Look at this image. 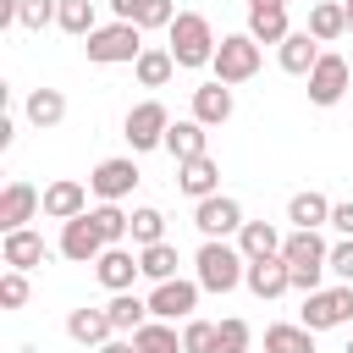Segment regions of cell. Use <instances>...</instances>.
I'll list each match as a JSON object with an SVG mask.
<instances>
[{
    "label": "cell",
    "mask_w": 353,
    "mask_h": 353,
    "mask_svg": "<svg viewBox=\"0 0 353 353\" xmlns=\"http://www.w3.org/2000/svg\"><path fill=\"white\" fill-rule=\"evenodd\" d=\"M94 276H99V287H110V292H132V276H143V265H138L132 248L110 243V248L94 259Z\"/></svg>",
    "instance_id": "14"
},
{
    "label": "cell",
    "mask_w": 353,
    "mask_h": 353,
    "mask_svg": "<svg viewBox=\"0 0 353 353\" xmlns=\"http://www.w3.org/2000/svg\"><path fill=\"white\" fill-rule=\"evenodd\" d=\"M138 6H143V0H110V11H116V22H138Z\"/></svg>",
    "instance_id": "43"
},
{
    "label": "cell",
    "mask_w": 353,
    "mask_h": 353,
    "mask_svg": "<svg viewBox=\"0 0 353 353\" xmlns=\"http://www.w3.org/2000/svg\"><path fill=\"white\" fill-rule=\"evenodd\" d=\"M171 33V55H176V66H210L215 61V28H210V17H199V11H176V22L165 28Z\"/></svg>",
    "instance_id": "1"
},
{
    "label": "cell",
    "mask_w": 353,
    "mask_h": 353,
    "mask_svg": "<svg viewBox=\"0 0 353 353\" xmlns=\"http://www.w3.org/2000/svg\"><path fill=\"white\" fill-rule=\"evenodd\" d=\"M99 353H138V342H132V336H110Z\"/></svg>",
    "instance_id": "44"
},
{
    "label": "cell",
    "mask_w": 353,
    "mask_h": 353,
    "mask_svg": "<svg viewBox=\"0 0 353 353\" xmlns=\"http://www.w3.org/2000/svg\"><path fill=\"white\" fill-rule=\"evenodd\" d=\"M39 210H44V193H39L33 182L11 176V182H6V193H0V232H17V226H28Z\"/></svg>",
    "instance_id": "12"
},
{
    "label": "cell",
    "mask_w": 353,
    "mask_h": 353,
    "mask_svg": "<svg viewBox=\"0 0 353 353\" xmlns=\"http://www.w3.org/2000/svg\"><path fill=\"white\" fill-rule=\"evenodd\" d=\"M0 303L6 309H22L28 303V270H6L0 276Z\"/></svg>",
    "instance_id": "38"
},
{
    "label": "cell",
    "mask_w": 353,
    "mask_h": 353,
    "mask_svg": "<svg viewBox=\"0 0 353 353\" xmlns=\"http://www.w3.org/2000/svg\"><path fill=\"white\" fill-rule=\"evenodd\" d=\"M325 265H331V276H336V281H353V237H342V243L331 248V259H325Z\"/></svg>",
    "instance_id": "41"
},
{
    "label": "cell",
    "mask_w": 353,
    "mask_h": 353,
    "mask_svg": "<svg viewBox=\"0 0 353 353\" xmlns=\"http://www.w3.org/2000/svg\"><path fill=\"white\" fill-rule=\"evenodd\" d=\"M309 33H314L320 44L342 39V33H347V6H342V0H320V6H309Z\"/></svg>",
    "instance_id": "25"
},
{
    "label": "cell",
    "mask_w": 353,
    "mask_h": 353,
    "mask_svg": "<svg viewBox=\"0 0 353 353\" xmlns=\"http://www.w3.org/2000/svg\"><path fill=\"white\" fill-rule=\"evenodd\" d=\"M55 17H61V0H22V6H17V22L33 28V33H44Z\"/></svg>",
    "instance_id": "37"
},
{
    "label": "cell",
    "mask_w": 353,
    "mask_h": 353,
    "mask_svg": "<svg viewBox=\"0 0 353 353\" xmlns=\"http://www.w3.org/2000/svg\"><path fill=\"white\" fill-rule=\"evenodd\" d=\"M88 61L94 66H121V61H138L143 55V28L138 22H110V28H94L83 39Z\"/></svg>",
    "instance_id": "4"
},
{
    "label": "cell",
    "mask_w": 353,
    "mask_h": 353,
    "mask_svg": "<svg viewBox=\"0 0 353 353\" xmlns=\"http://www.w3.org/2000/svg\"><path fill=\"white\" fill-rule=\"evenodd\" d=\"M281 259H287V270H292V287L298 292H320V276L331 270L325 259H331V248L320 243V232H292L287 243H281Z\"/></svg>",
    "instance_id": "2"
},
{
    "label": "cell",
    "mask_w": 353,
    "mask_h": 353,
    "mask_svg": "<svg viewBox=\"0 0 353 353\" xmlns=\"http://www.w3.org/2000/svg\"><path fill=\"white\" fill-rule=\"evenodd\" d=\"M28 121L44 132V127H61L66 121V94L61 88H33L28 94Z\"/></svg>",
    "instance_id": "26"
},
{
    "label": "cell",
    "mask_w": 353,
    "mask_h": 353,
    "mask_svg": "<svg viewBox=\"0 0 353 353\" xmlns=\"http://www.w3.org/2000/svg\"><path fill=\"white\" fill-rule=\"evenodd\" d=\"M176 188L199 204V199L221 193V165H215L210 154H193V160H182V165H176Z\"/></svg>",
    "instance_id": "16"
},
{
    "label": "cell",
    "mask_w": 353,
    "mask_h": 353,
    "mask_svg": "<svg viewBox=\"0 0 353 353\" xmlns=\"http://www.w3.org/2000/svg\"><path fill=\"white\" fill-rule=\"evenodd\" d=\"M83 210H88V188H83V182L61 176V182L44 188V215H50V221H72V215H83Z\"/></svg>",
    "instance_id": "18"
},
{
    "label": "cell",
    "mask_w": 353,
    "mask_h": 353,
    "mask_svg": "<svg viewBox=\"0 0 353 353\" xmlns=\"http://www.w3.org/2000/svg\"><path fill=\"white\" fill-rule=\"evenodd\" d=\"M176 22V6L171 0H143L138 6V28H171Z\"/></svg>",
    "instance_id": "40"
},
{
    "label": "cell",
    "mask_w": 353,
    "mask_h": 353,
    "mask_svg": "<svg viewBox=\"0 0 353 353\" xmlns=\"http://www.w3.org/2000/svg\"><path fill=\"white\" fill-rule=\"evenodd\" d=\"M199 287L204 292H232L243 276H248V259H243V248H232L226 237H204V248H199Z\"/></svg>",
    "instance_id": "3"
},
{
    "label": "cell",
    "mask_w": 353,
    "mask_h": 353,
    "mask_svg": "<svg viewBox=\"0 0 353 353\" xmlns=\"http://www.w3.org/2000/svg\"><path fill=\"white\" fill-rule=\"evenodd\" d=\"M55 28H61V33H72V39H88V33L99 28V22H94V0H61Z\"/></svg>",
    "instance_id": "32"
},
{
    "label": "cell",
    "mask_w": 353,
    "mask_h": 353,
    "mask_svg": "<svg viewBox=\"0 0 353 353\" xmlns=\"http://www.w3.org/2000/svg\"><path fill=\"white\" fill-rule=\"evenodd\" d=\"M265 353H314V331H309L303 320H298V325L281 320V325L265 331Z\"/></svg>",
    "instance_id": "30"
},
{
    "label": "cell",
    "mask_w": 353,
    "mask_h": 353,
    "mask_svg": "<svg viewBox=\"0 0 353 353\" xmlns=\"http://www.w3.org/2000/svg\"><path fill=\"white\" fill-rule=\"evenodd\" d=\"M0 259H6L11 270H33V265H44V237H39L33 226H17V232H6Z\"/></svg>",
    "instance_id": "19"
},
{
    "label": "cell",
    "mask_w": 353,
    "mask_h": 353,
    "mask_svg": "<svg viewBox=\"0 0 353 353\" xmlns=\"http://www.w3.org/2000/svg\"><path fill=\"white\" fill-rule=\"evenodd\" d=\"M320 55H325V50H320V39H314L309 28H303V33H287V39L276 44V61H281V72H292V77H309Z\"/></svg>",
    "instance_id": "15"
},
{
    "label": "cell",
    "mask_w": 353,
    "mask_h": 353,
    "mask_svg": "<svg viewBox=\"0 0 353 353\" xmlns=\"http://www.w3.org/2000/svg\"><path fill=\"white\" fill-rule=\"evenodd\" d=\"M132 72H138V83H143V88H165V83H171V72H176V55H171V50H149V44H143V55L132 61Z\"/></svg>",
    "instance_id": "28"
},
{
    "label": "cell",
    "mask_w": 353,
    "mask_h": 353,
    "mask_svg": "<svg viewBox=\"0 0 353 353\" xmlns=\"http://www.w3.org/2000/svg\"><path fill=\"white\" fill-rule=\"evenodd\" d=\"M342 353H353V336H347V347H342Z\"/></svg>",
    "instance_id": "48"
},
{
    "label": "cell",
    "mask_w": 353,
    "mask_h": 353,
    "mask_svg": "<svg viewBox=\"0 0 353 353\" xmlns=\"http://www.w3.org/2000/svg\"><path fill=\"white\" fill-rule=\"evenodd\" d=\"M347 83H353V66L325 50V55L314 61V72H309V105H336V99L347 94Z\"/></svg>",
    "instance_id": "11"
},
{
    "label": "cell",
    "mask_w": 353,
    "mask_h": 353,
    "mask_svg": "<svg viewBox=\"0 0 353 353\" xmlns=\"http://www.w3.org/2000/svg\"><path fill=\"white\" fill-rule=\"evenodd\" d=\"M287 221H292V226H303V232H314V226H325V221H331V199H325V193H314V188H309V193H292V199H287Z\"/></svg>",
    "instance_id": "24"
},
{
    "label": "cell",
    "mask_w": 353,
    "mask_h": 353,
    "mask_svg": "<svg viewBox=\"0 0 353 353\" xmlns=\"http://www.w3.org/2000/svg\"><path fill=\"white\" fill-rule=\"evenodd\" d=\"M342 6H347V22H353V0H342Z\"/></svg>",
    "instance_id": "47"
},
{
    "label": "cell",
    "mask_w": 353,
    "mask_h": 353,
    "mask_svg": "<svg viewBox=\"0 0 353 353\" xmlns=\"http://www.w3.org/2000/svg\"><path fill=\"white\" fill-rule=\"evenodd\" d=\"M199 281H182V276H171V281H154V292H149V314L154 320H193V309H199Z\"/></svg>",
    "instance_id": "9"
},
{
    "label": "cell",
    "mask_w": 353,
    "mask_h": 353,
    "mask_svg": "<svg viewBox=\"0 0 353 353\" xmlns=\"http://www.w3.org/2000/svg\"><path fill=\"white\" fill-rule=\"evenodd\" d=\"M193 226L204 237H232V232H243V204L232 193H210V199L193 204Z\"/></svg>",
    "instance_id": "10"
},
{
    "label": "cell",
    "mask_w": 353,
    "mask_h": 353,
    "mask_svg": "<svg viewBox=\"0 0 353 353\" xmlns=\"http://www.w3.org/2000/svg\"><path fill=\"white\" fill-rule=\"evenodd\" d=\"M309 331H336L353 320V281L342 287H320V292H303V314H298Z\"/></svg>",
    "instance_id": "6"
},
{
    "label": "cell",
    "mask_w": 353,
    "mask_h": 353,
    "mask_svg": "<svg viewBox=\"0 0 353 353\" xmlns=\"http://www.w3.org/2000/svg\"><path fill=\"white\" fill-rule=\"evenodd\" d=\"M210 66H215V83H226V88L232 83H248L259 72V39L254 33H226L215 44V61Z\"/></svg>",
    "instance_id": "5"
},
{
    "label": "cell",
    "mask_w": 353,
    "mask_h": 353,
    "mask_svg": "<svg viewBox=\"0 0 353 353\" xmlns=\"http://www.w3.org/2000/svg\"><path fill=\"white\" fill-rule=\"evenodd\" d=\"M226 116H232V88H226V83H204V88H193V121L221 127Z\"/></svg>",
    "instance_id": "23"
},
{
    "label": "cell",
    "mask_w": 353,
    "mask_h": 353,
    "mask_svg": "<svg viewBox=\"0 0 353 353\" xmlns=\"http://www.w3.org/2000/svg\"><path fill=\"white\" fill-rule=\"evenodd\" d=\"M88 215H94V226L105 232V243H121V237H132V215H127L121 204L99 199V210H88Z\"/></svg>",
    "instance_id": "33"
},
{
    "label": "cell",
    "mask_w": 353,
    "mask_h": 353,
    "mask_svg": "<svg viewBox=\"0 0 353 353\" xmlns=\"http://www.w3.org/2000/svg\"><path fill=\"white\" fill-rule=\"evenodd\" d=\"M132 243H143V248H149V243H165V215L149 210V204L132 210Z\"/></svg>",
    "instance_id": "36"
},
{
    "label": "cell",
    "mask_w": 353,
    "mask_h": 353,
    "mask_svg": "<svg viewBox=\"0 0 353 353\" xmlns=\"http://www.w3.org/2000/svg\"><path fill=\"white\" fill-rule=\"evenodd\" d=\"M281 232L270 226V221H243V232H237V248H243V259H276L281 254Z\"/></svg>",
    "instance_id": "22"
},
{
    "label": "cell",
    "mask_w": 353,
    "mask_h": 353,
    "mask_svg": "<svg viewBox=\"0 0 353 353\" xmlns=\"http://www.w3.org/2000/svg\"><path fill=\"white\" fill-rule=\"evenodd\" d=\"M66 336L83 342V347H105V342L116 336V325H110L105 309H72V314H66Z\"/></svg>",
    "instance_id": "20"
},
{
    "label": "cell",
    "mask_w": 353,
    "mask_h": 353,
    "mask_svg": "<svg viewBox=\"0 0 353 353\" xmlns=\"http://www.w3.org/2000/svg\"><path fill=\"white\" fill-rule=\"evenodd\" d=\"M11 138H17V121H11V116H0V149H11Z\"/></svg>",
    "instance_id": "45"
},
{
    "label": "cell",
    "mask_w": 353,
    "mask_h": 353,
    "mask_svg": "<svg viewBox=\"0 0 353 353\" xmlns=\"http://www.w3.org/2000/svg\"><path fill=\"white\" fill-rule=\"evenodd\" d=\"M204 143H210V132H204V121H193V116L165 127V154H171L176 165H182V160H193V154H210Z\"/></svg>",
    "instance_id": "21"
},
{
    "label": "cell",
    "mask_w": 353,
    "mask_h": 353,
    "mask_svg": "<svg viewBox=\"0 0 353 353\" xmlns=\"http://www.w3.org/2000/svg\"><path fill=\"white\" fill-rule=\"evenodd\" d=\"M210 342H215V325L210 320H188L182 325V353H210Z\"/></svg>",
    "instance_id": "39"
},
{
    "label": "cell",
    "mask_w": 353,
    "mask_h": 353,
    "mask_svg": "<svg viewBox=\"0 0 353 353\" xmlns=\"http://www.w3.org/2000/svg\"><path fill=\"white\" fill-rule=\"evenodd\" d=\"M248 342H254V331H248V320H237V314H226V320L215 325V342H210V353H248Z\"/></svg>",
    "instance_id": "35"
},
{
    "label": "cell",
    "mask_w": 353,
    "mask_h": 353,
    "mask_svg": "<svg viewBox=\"0 0 353 353\" xmlns=\"http://www.w3.org/2000/svg\"><path fill=\"white\" fill-rule=\"evenodd\" d=\"M105 248H110V243H105V232L94 226V215H88V210H83V215H72V221H61V254H66L72 265H94Z\"/></svg>",
    "instance_id": "8"
},
{
    "label": "cell",
    "mask_w": 353,
    "mask_h": 353,
    "mask_svg": "<svg viewBox=\"0 0 353 353\" xmlns=\"http://www.w3.org/2000/svg\"><path fill=\"white\" fill-rule=\"evenodd\" d=\"M347 28H353V22H347Z\"/></svg>",
    "instance_id": "49"
},
{
    "label": "cell",
    "mask_w": 353,
    "mask_h": 353,
    "mask_svg": "<svg viewBox=\"0 0 353 353\" xmlns=\"http://www.w3.org/2000/svg\"><path fill=\"white\" fill-rule=\"evenodd\" d=\"M165 127H171V110H165L160 99H143V105H132V110H127V121H121V132H127L132 154L165 149Z\"/></svg>",
    "instance_id": "7"
},
{
    "label": "cell",
    "mask_w": 353,
    "mask_h": 353,
    "mask_svg": "<svg viewBox=\"0 0 353 353\" xmlns=\"http://www.w3.org/2000/svg\"><path fill=\"white\" fill-rule=\"evenodd\" d=\"M248 292L254 298H281L287 287H292V270H287V259L276 254V259H248Z\"/></svg>",
    "instance_id": "17"
},
{
    "label": "cell",
    "mask_w": 353,
    "mask_h": 353,
    "mask_svg": "<svg viewBox=\"0 0 353 353\" xmlns=\"http://www.w3.org/2000/svg\"><path fill=\"white\" fill-rule=\"evenodd\" d=\"M138 265H143L149 281H171L176 276V248L171 243H149V248H138Z\"/></svg>",
    "instance_id": "34"
},
{
    "label": "cell",
    "mask_w": 353,
    "mask_h": 353,
    "mask_svg": "<svg viewBox=\"0 0 353 353\" xmlns=\"http://www.w3.org/2000/svg\"><path fill=\"white\" fill-rule=\"evenodd\" d=\"M132 342H138V353H182V336L171 320H143L132 331Z\"/></svg>",
    "instance_id": "29"
},
{
    "label": "cell",
    "mask_w": 353,
    "mask_h": 353,
    "mask_svg": "<svg viewBox=\"0 0 353 353\" xmlns=\"http://www.w3.org/2000/svg\"><path fill=\"white\" fill-rule=\"evenodd\" d=\"M248 33L259 44H281L292 28H287V6H265V11H248Z\"/></svg>",
    "instance_id": "31"
},
{
    "label": "cell",
    "mask_w": 353,
    "mask_h": 353,
    "mask_svg": "<svg viewBox=\"0 0 353 353\" xmlns=\"http://www.w3.org/2000/svg\"><path fill=\"white\" fill-rule=\"evenodd\" d=\"M105 314H110V325H116V336H132L143 320H149V298H132V292H116L110 303H105Z\"/></svg>",
    "instance_id": "27"
},
{
    "label": "cell",
    "mask_w": 353,
    "mask_h": 353,
    "mask_svg": "<svg viewBox=\"0 0 353 353\" xmlns=\"http://www.w3.org/2000/svg\"><path fill=\"white\" fill-rule=\"evenodd\" d=\"M265 6H287V0H248V11H265Z\"/></svg>",
    "instance_id": "46"
},
{
    "label": "cell",
    "mask_w": 353,
    "mask_h": 353,
    "mask_svg": "<svg viewBox=\"0 0 353 353\" xmlns=\"http://www.w3.org/2000/svg\"><path fill=\"white\" fill-rule=\"evenodd\" d=\"M88 188H94L99 199L121 204V199L138 188V165H132L127 154H116V160H99V165H94V176H88Z\"/></svg>",
    "instance_id": "13"
},
{
    "label": "cell",
    "mask_w": 353,
    "mask_h": 353,
    "mask_svg": "<svg viewBox=\"0 0 353 353\" xmlns=\"http://www.w3.org/2000/svg\"><path fill=\"white\" fill-rule=\"evenodd\" d=\"M331 226H336L342 237H353V199H347V204H331Z\"/></svg>",
    "instance_id": "42"
}]
</instances>
